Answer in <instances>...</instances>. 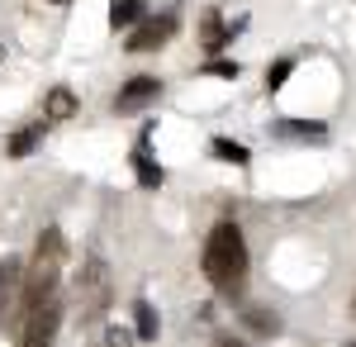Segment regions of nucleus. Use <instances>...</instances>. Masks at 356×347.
<instances>
[{"mask_svg": "<svg viewBox=\"0 0 356 347\" xmlns=\"http://www.w3.org/2000/svg\"><path fill=\"white\" fill-rule=\"evenodd\" d=\"M134 167H138V181H143V186H147V190H152V186H162V167H157V162L147 157L143 148H138V153H134Z\"/></svg>", "mask_w": 356, "mask_h": 347, "instance_id": "13", "label": "nucleus"}, {"mask_svg": "<svg viewBox=\"0 0 356 347\" xmlns=\"http://www.w3.org/2000/svg\"><path fill=\"white\" fill-rule=\"evenodd\" d=\"M275 134H285V138H323L328 124H318V119H285V124H275Z\"/></svg>", "mask_w": 356, "mask_h": 347, "instance_id": "9", "label": "nucleus"}, {"mask_svg": "<svg viewBox=\"0 0 356 347\" xmlns=\"http://www.w3.org/2000/svg\"><path fill=\"white\" fill-rule=\"evenodd\" d=\"M243 328H252L257 338H275V333H280V319H275L271 309H261V304H247L243 309Z\"/></svg>", "mask_w": 356, "mask_h": 347, "instance_id": "7", "label": "nucleus"}, {"mask_svg": "<svg viewBox=\"0 0 356 347\" xmlns=\"http://www.w3.org/2000/svg\"><path fill=\"white\" fill-rule=\"evenodd\" d=\"M214 157H223V162H247V148H243V143H228V138H214Z\"/></svg>", "mask_w": 356, "mask_h": 347, "instance_id": "16", "label": "nucleus"}, {"mask_svg": "<svg viewBox=\"0 0 356 347\" xmlns=\"http://www.w3.org/2000/svg\"><path fill=\"white\" fill-rule=\"evenodd\" d=\"M352 309H356V300H352Z\"/></svg>", "mask_w": 356, "mask_h": 347, "instance_id": "20", "label": "nucleus"}, {"mask_svg": "<svg viewBox=\"0 0 356 347\" xmlns=\"http://www.w3.org/2000/svg\"><path fill=\"white\" fill-rule=\"evenodd\" d=\"M10 300H15V262H0V319H5Z\"/></svg>", "mask_w": 356, "mask_h": 347, "instance_id": "14", "label": "nucleus"}, {"mask_svg": "<svg viewBox=\"0 0 356 347\" xmlns=\"http://www.w3.org/2000/svg\"><path fill=\"white\" fill-rule=\"evenodd\" d=\"M171 33H176V20H171V15H162V20H143V29H134V33H129V48H134V53L162 48Z\"/></svg>", "mask_w": 356, "mask_h": 347, "instance_id": "6", "label": "nucleus"}, {"mask_svg": "<svg viewBox=\"0 0 356 347\" xmlns=\"http://www.w3.org/2000/svg\"><path fill=\"white\" fill-rule=\"evenodd\" d=\"M209 72H214V77H238V72H243V67H238V62H214V67H209Z\"/></svg>", "mask_w": 356, "mask_h": 347, "instance_id": "18", "label": "nucleus"}, {"mask_svg": "<svg viewBox=\"0 0 356 347\" xmlns=\"http://www.w3.org/2000/svg\"><path fill=\"white\" fill-rule=\"evenodd\" d=\"M219 38H223V29H219V15H209V20H204V43L214 48Z\"/></svg>", "mask_w": 356, "mask_h": 347, "instance_id": "17", "label": "nucleus"}, {"mask_svg": "<svg viewBox=\"0 0 356 347\" xmlns=\"http://www.w3.org/2000/svg\"><path fill=\"white\" fill-rule=\"evenodd\" d=\"M48 119H72V109H76V95L67 91V86H57V91H48Z\"/></svg>", "mask_w": 356, "mask_h": 347, "instance_id": "12", "label": "nucleus"}, {"mask_svg": "<svg viewBox=\"0 0 356 347\" xmlns=\"http://www.w3.org/2000/svg\"><path fill=\"white\" fill-rule=\"evenodd\" d=\"M57 323H62V300L53 295L48 304H38V309L24 319V328H19V347H53Z\"/></svg>", "mask_w": 356, "mask_h": 347, "instance_id": "4", "label": "nucleus"}, {"mask_svg": "<svg viewBox=\"0 0 356 347\" xmlns=\"http://www.w3.org/2000/svg\"><path fill=\"white\" fill-rule=\"evenodd\" d=\"M134 20H143V0H114L110 5V24L114 29H134Z\"/></svg>", "mask_w": 356, "mask_h": 347, "instance_id": "11", "label": "nucleus"}, {"mask_svg": "<svg viewBox=\"0 0 356 347\" xmlns=\"http://www.w3.org/2000/svg\"><path fill=\"white\" fill-rule=\"evenodd\" d=\"M204 276L209 286L223 295H233L238 286L247 281V242H243V229L233 219H219L209 229V242H204Z\"/></svg>", "mask_w": 356, "mask_h": 347, "instance_id": "2", "label": "nucleus"}, {"mask_svg": "<svg viewBox=\"0 0 356 347\" xmlns=\"http://www.w3.org/2000/svg\"><path fill=\"white\" fill-rule=\"evenodd\" d=\"M214 347H247L243 338H233V333H223V338H214Z\"/></svg>", "mask_w": 356, "mask_h": 347, "instance_id": "19", "label": "nucleus"}, {"mask_svg": "<svg viewBox=\"0 0 356 347\" xmlns=\"http://www.w3.org/2000/svg\"><path fill=\"white\" fill-rule=\"evenodd\" d=\"M290 72H295V57H280L271 72H266V91H280V86L290 81Z\"/></svg>", "mask_w": 356, "mask_h": 347, "instance_id": "15", "label": "nucleus"}, {"mask_svg": "<svg viewBox=\"0 0 356 347\" xmlns=\"http://www.w3.org/2000/svg\"><path fill=\"white\" fill-rule=\"evenodd\" d=\"M157 95H162V81H157V77H134V81L119 86L114 109H119V114H134V109H143L147 100H157Z\"/></svg>", "mask_w": 356, "mask_h": 347, "instance_id": "5", "label": "nucleus"}, {"mask_svg": "<svg viewBox=\"0 0 356 347\" xmlns=\"http://www.w3.org/2000/svg\"><path fill=\"white\" fill-rule=\"evenodd\" d=\"M62 262H67V242H62V229H43L38 233V247H33V262L24 271V286H19V314H33L38 304H48L57 295V276H62Z\"/></svg>", "mask_w": 356, "mask_h": 347, "instance_id": "1", "label": "nucleus"}, {"mask_svg": "<svg viewBox=\"0 0 356 347\" xmlns=\"http://www.w3.org/2000/svg\"><path fill=\"white\" fill-rule=\"evenodd\" d=\"M347 347H356V343H347Z\"/></svg>", "mask_w": 356, "mask_h": 347, "instance_id": "21", "label": "nucleus"}, {"mask_svg": "<svg viewBox=\"0 0 356 347\" xmlns=\"http://www.w3.org/2000/svg\"><path fill=\"white\" fill-rule=\"evenodd\" d=\"M38 138H43V124H29V129H19V134L10 138V148H5V153H10V157H29V153L38 148Z\"/></svg>", "mask_w": 356, "mask_h": 347, "instance_id": "10", "label": "nucleus"}, {"mask_svg": "<svg viewBox=\"0 0 356 347\" xmlns=\"http://www.w3.org/2000/svg\"><path fill=\"white\" fill-rule=\"evenodd\" d=\"M57 5H62V0H57Z\"/></svg>", "mask_w": 356, "mask_h": 347, "instance_id": "22", "label": "nucleus"}, {"mask_svg": "<svg viewBox=\"0 0 356 347\" xmlns=\"http://www.w3.org/2000/svg\"><path fill=\"white\" fill-rule=\"evenodd\" d=\"M157 333H162V319H157V309H152L147 300H138V304H134V338L152 343Z\"/></svg>", "mask_w": 356, "mask_h": 347, "instance_id": "8", "label": "nucleus"}, {"mask_svg": "<svg viewBox=\"0 0 356 347\" xmlns=\"http://www.w3.org/2000/svg\"><path fill=\"white\" fill-rule=\"evenodd\" d=\"M110 300H114V271L100 252H90L81 262V276H76V314H81L86 323L105 319Z\"/></svg>", "mask_w": 356, "mask_h": 347, "instance_id": "3", "label": "nucleus"}]
</instances>
